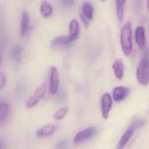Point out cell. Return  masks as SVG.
Returning <instances> with one entry per match:
<instances>
[{
    "label": "cell",
    "mask_w": 149,
    "mask_h": 149,
    "mask_svg": "<svg viewBox=\"0 0 149 149\" xmlns=\"http://www.w3.org/2000/svg\"><path fill=\"white\" fill-rule=\"evenodd\" d=\"M120 45L125 56H130L133 50L132 44V25L131 21L125 22L120 32Z\"/></svg>",
    "instance_id": "1"
},
{
    "label": "cell",
    "mask_w": 149,
    "mask_h": 149,
    "mask_svg": "<svg viewBox=\"0 0 149 149\" xmlns=\"http://www.w3.org/2000/svg\"><path fill=\"white\" fill-rule=\"evenodd\" d=\"M136 78L142 86L149 84V57L144 56L139 61L136 68Z\"/></svg>",
    "instance_id": "2"
},
{
    "label": "cell",
    "mask_w": 149,
    "mask_h": 149,
    "mask_svg": "<svg viewBox=\"0 0 149 149\" xmlns=\"http://www.w3.org/2000/svg\"><path fill=\"white\" fill-rule=\"evenodd\" d=\"M47 93V83H42L34 91V93L26 100V106L28 109L34 107L42 99Z\"/></svg>",
    "instance_id": "3"
},
{
    "label": "cell",
    "mask_w": 149,
    "mask_h": 149,
    "mask_svg": "<svg viewBox=\"0 0 149 149\" xmlns=\"http://www.w3.org/2000/svg\"><path fill=\"white\" fill-rule=\"evenodd\" d=\"M60 86V76L56 67H51L49 71V79H48V90L50 94L56 95L59 91Z\"/></svg>",
    "instance_id": "4"
},
{
    "label": "cell",
    "mask_w": 149,
    "mask_h": 149,
    "mask_svg": "<svg viewBox=\"0 0 149 149\" xmlns=\"http://www.w3.org/2000/svg\"><path fill=\"white\" fill-rule=\"evenodd\" d=\"M97 133V129L94 126H91L88 127L81 132H79L78 133L76 134L74 138V144H81L84 141H87L88 139H91L92 137H94Z\"/></svg>",
    "instance_id": "5"
},
{
    "label": "cell",
    "mask_w": 149,
    "mask_h": 149,
    "mask_svg": "<svg viewBox=\"0 0 149 149\" xmlns=\"http://www.w3.org/2000/svg\"><path fill=\"white\" fill-rule=\"evenodd\" d=\"M112 103H113V98L112 96H111L109 93H104L102 97H101V112L102 116L104 119L108 118L110 111L112 108Z\"/></svg>",
    "instance_id": "6"
},
{
    "label": "cell",
    "mask_w": 149,
    "mask_h": 149,
    "mask_svg": "<svg viewBox=\"0 0 149 149\" xmlns=\"http://www.w3.org/2000/svg\"><path fill=\"white\" fill-rule=\"evenodd\" d=\"M134 39L140 49H144L146 44V29L143 26H139L136 27L134 32Z\"/></svg>",
    "instance_id": "7"
},
{
    "label": "cell",
    "mask_w": 149,
    "mask_h": 149,
    "mask_svg": "<svg viewBox=\"0 0 149 149\" xmlns=\"http://www.w3.org/2000/svg\"><path fill=\"white\" fill-rule=\"evenodd\" d=\"M72 43L68 36H59L51 41L50 46L52 48H68L72 46Z\"/></svg>",
    "instance_id": "8"
},
{
    "label": "cell",
    "mask_w": 149,
    "mask_h": 149,
    "mask_svg": "<svg viewBox=\"0 0 149 149\" xmlns=\"http://www.w3.org/2000/svg\"><path fill=\"white\" fill-rule=\"evenodd\" d=\"M130 93V89L125 86L115 87L112 91V98L115 102H121L125 100Z\"/></svg>",
    "instance_id": "9"
},
{
    "label": "cell",
    "mask_w": 149,
    "mask_h": 149,
    "mask_svg": "<svg viewBox=\"0 0 149 149\" xmlns=\"http://www.w3.org/2000/svg\"><path fill=\"white\" fill-rule=\"evenodd\" d=\"M80 35V26L77 19H71L68 24V37L72 41L78 40Z\"/></svg>",
    "instance_id": "10"
},
{
    "label": "cell",
    "mask_w": 149,
    "mask_h": 149,
    "mask_svg": "<svg viewBox=\"0 0 149 149\" xmlns=\"http://www.w3.org/2000/svg\"><path fill=\"white\" fill-rule=\"evenodd\" d=\"M57 128H58V125H54V124L46 125L39 128L36 131V136L40 137V138L49 137V136H51V135H53L54 133V132L57 130Z\"/></svg>",
    "instance_id": "11"
},
{
    "label": "cell",
    "mask_w": 149,
    "mask_h": 149,
    "mask_svg": "<svg viewBox=\"0 0 149 149\" xmlns=\"http://www.w3.org/2000/svg\"><path fill=\"white\" fill-rule=\"evenodd\" d=\"M29 30H30V16L26 11H24L22 13L21 21H20V28H19L20 36L25 37Z\"/></svg>",
    "instance_id": "12"
},
{
    "label": "cell",
    "mask_w": 149,
    "mask_h": 149,
    "mask_svg": "<svg viewBox=\"0 0 149 149\" xmlns=\"http://www.w3.org/2000/svg\"><path fill=\"white\" fill-rule=\"evenodd\" d=\"M111 68H112V71H113L115 77L118 80L121 81L124 78V76H125V65H124V62L121 60H117L112 63Z\"/></svg>",
    "instance_id": "13"
},
{
    "label": "cell",
    "mask_w": 149,
    "mask_h": 149,
    "mask_svg": "<svg viewBox=\"0 0 149 149\" xmlns=\"http://www.w3.org/2000/svg\"><path fill=\"white\" fill-rule=\"evenodd\" d=\"M134 132H135V130H134L132 126H130V127L125 132V133H124L123 136L121 137L120 140L118 141L117 149H124V148L125 147V146L128 144V142L130 141V139H131V138L132 137Z\"/></svg>",
    "instance_id": "14"
},
{
    "label": "cell",
    "mask_w": 149,
    "mask_h": 149,
    "mask_svg": "<svg viewBox=\"0 0 149 149\" xmlns=\"http://www.w3.org/2000/svg\"><path fill=\"white\" fill-rule=\"evenodd\" d=\"M53 12H54L53 6L48 1H47V0L41 1L40 6V15L42 16V18L47 19V18L51 17L53 14Z\"/></svg>",
    "instance_id": "15"
},
{
    "label": "cell",
    "mask_w": 149,
    "mask_h": 149,
    "mask_svg": "<svg viewBox=\"0 0 149 149\" xmlns=\"http://www.w3.org/2000/svg\"><path fill=\"white\" fill-rule=\"evenodd\" d=\"M116 2V13L118 22H123L125 17V7L126 0H115Z\"/></svg>",
    "instance_id": "16"
},
{
    "label": "cell",
    "mask_w": 149,
    "mask_h": 149,
    "mask_svg": "<svg viewBox=\"0 0 149 149\" xmlns=\"http://www.w3.org/2000/svg\"><path fill=\"white\" fill-rule=\"evenodd\" d=\"M89 20H92L94 18V7L90 2H84L82 6V13Z\"/></svg>",
    "instance_id": "17"
},
{
    "label": "cell",
    "mask_w": 149,
    "mask_h": 149,
    "mask_svg": "<svg viewBox=\"0 0 149 149\" xmlns=\"http://www.w3.org/2000/svg\"><path fill=\"white\" fill-rule=\"evenodd\" d=\"M10 111V106L5 101L0 104V125H2L8 118Z\"/></svg>",
    "instance_id": "18"
},
{
    "label": "cell",
    "mask_w": 149,
    "mask_h": 149,
    "mask_svg": "<svg viewBox=\"0 0 149 149\" xmlns=\"http://www.w3.org/2000/svg\"><path fill=\"white\" fill-rule=\"evenodd\" d=\"M23 53V47L20 45H16L12 48L11 51V58L12 60L15 61H19V59L21 58Z\"/></svg>",
    "instance_id": "19"
},
{
    "label": "cell",
    "mask_w": 149,
    "mask_h": 149,
    "mask_svg": "<svg viewBox=\"0 0 149 149\" xmlns=\"http://www.w3.org/2000/svg\"><path fill=\"white\" fill-rule=\"evenodd\" d=\"M68 112V106L62 107V108L59 109L58 111H56L54 112V114L53 115V118L55 120H61V119H63L66 117Z\"/></svg>",
    "instance_id": "20"
},
{
    "label": "cell",
    "mask_w": 149,
    "mask_h": 149,
    "mask_svg": "<svg viewBox=\"0 0 149 149\" xmlns=\"http://www.w3.org/2000/svg\"><path fill=\"white\" fill-rule=\"evenodd\" d=\"M145 125H146V120H145V119H137V120H135V121L132 124L131 126L136 131V130L139 129L140 127L144 126Z\"/></svg>",
    "instance_id": "21"
},
{
    "label": "cell",
    "mask_w": 149,
    "mask_h": 149,
    "mask_svg": "<svg viewBox=\"0 0 149 149\" xmlns=\"http://www.w3.org/2000/svg\"><path fill=\"white\" fill-rule=\"evenodd\" d=\"M6 85V76L5 72H0V91H1Z\"/></svg>",
    "instance_id": "22"
},
{
    "label": "cell",
    "mask_w": 149,
    "mask_h": 149,
    "mask_svg": "<svg viewBox=\"0 0 149 149\" xmlns=\"http://www.w3.org/2000/svg\"><path fill=\"white\" fill-rule=\"evenodd\" d=\"M61 3L65 8H71L74 5V0H61Z\"/></svg>",
    "instance_id": "23"
},
{
    "label": "cell",
    "mask_w": 149,
    "mask_h": 149,
    "mask_svg": "<svg viewBox=\"0 0 149 149\" xmlns=\"http://www.w3.org/2000/svg\"><path fill=\"white\" fill-rule=\"evenodd\" d=\"M68 144V139H62L54 147V149H65Z\"/></svg>",
    "instance_id": "24"
},
{
    "label": "cell",
    "mask_w": 149,
    "mask_h": 149,
    "mask_svg": "<svg viewBox=\"0 0 149 149\" xmlns=\"http://www.w3.org/2000/svg\"><path fill=\"white\" fill-rule=\"evenodd\" d=\"M80 19H81V20H82V22H83V24H84V26L85 28H88L89 26H90V20H89L85 16H84L82 13L80 14Z\"/></svg>",
    "instance_id": "25"
},
{
    "label": "cell",
    "mask_w": 149,
    "mask_h": 149,
    "mask_svg": "<svg viewBox=\"0 0 149 149\" xmlns=\"http://www.w3.org/2000/svg\"><path fill=\"white\" fill-rule=\"evenodd\" d=\"M57 94H59V99H60V100H64V99H65V97H66V93H65V91H58Z\"/></svg>",
    "instance_id": "26"
},
{
    "label": "cell",
    "mask_w": 149,
    "mask_h": 149,
    "mask_svg": "<svg viewBox=\"0 0 149 149\" xmlns=\"http://www.w3.org/2000/svg\"><path fill=\"white\" fill-rule=\"evenodd\" d=\"M0 149H5V143L2 139H0Z\"/></svg>",
    "instance_id": "27"
},
{
    "label": "cell",
    "mask_w": 149,
    "mask_h": 149,
    "mask_svg": "<svg viewBox=\"0 0 149 149\" xmlns=\"http://www.w3.org/2000/svg\"><path fill=\"white\" fill-rule=\"evenodd\" d=\"M146 5H147V11L149 13V0H146Z\"/></svg>",
    "instance_id": "28"
},
{
    "label": "cell",
    "mask_w": 149,
    "mask_h": 149,
    "mask_svg": "<svg viewBox=\"0 0 149 149\" xmlns=\"http://www.w3.org/2000/svg\"><path fill=\"white\" fill-rule=\"evenodd\" d=\"M4 101H3V97H0V104H1V103H3Z\"/></svg>",
    "instance_id": "29"
},
{
    "label": "cell",
    "mask_w": 149,
    "mask_h": 149,
    "mask_svg": "<svg viewBox=\"0 0 149 149\" xmlns=\"http://www.w3.org/2000/svg\"><path fill=\"white\" fill-rule=\"evenodd\" d=\"M1 61H2V56H1V53H0V64H1Z\"/></svg>",
    "instance_id": "30"
},
{
    "label": "cell",
    "mask_w": 149,
    "mask_h": 149,
    "mask_svg": "<svg viewBox=\"0 0 149 149\" xmlns=\"http://www.w3.org/2000/svg\"><path fill=\"white\" fill-rule=\"evenodd\" d=\"M102 1H104H104H106V0H102Z\"/></svg>",
    "instance_id": "31"
}]
</instances>
